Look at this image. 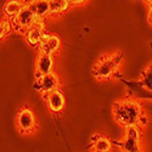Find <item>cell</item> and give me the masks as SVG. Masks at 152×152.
Wrapping results in <instances>:
<instances>
[{
    "label": "cell",
    "mask_w": 152,
    "mask_h": 152,
    "mask_svg": "<svg viewBox=\"0 0 152 152\" xmlns=\"http://www.w3.org/2000/svg\"><path fill=\"white\" fill-rule=\"evenodd\" d=\"M45 35V24H44V18H37V21L29 26L26 32H24V38L26 42L33 46L38 48L39 44L42 43L43 38Z\"/></svg>",
    "instance_id": "6"
},
{
    "label": "cell",
    "mask_w": 152,
    "mask_h": 152,
    "mask_svg": "<svg viewBox=\"0 0 152 152\" xmlns=\"http://www.w3.org/2000/svg\"><path fill=\"white\" fill-rule=\"evenodd\" d=\"M37 18H38V16L34 12V10L28 4H26L23 1V7L18 12V15L14 20H11L14 31L24 33L26 29L37 21Z\"/></svg>",
    "instance_id": "4"
},
{
    "label": "cell",
    "mask_w": 152,
    "mask_h": 152,
    "mask_svg": "<svg viewBox=\"0 0 152 152\" xmlns=\"http://www.w3.org/2000/svg\"><path fill=\"white\" fill-rule=\"evenodd\" d=\"M45 100H46L49 110L53 113H60L65 108V104H66L65 95H63V93L60 89H55L54 91L46 94Z\"/></svg>",
    "instance_id": "10"
},
{
    "label": "cell",
    "mask_w": 152,
    "mask_h": 152,
    "mask_svg": "<svg viewBox=\"0 0 152 152\" xmlns=\"http://www.w3.org/2000/svg\"><path fill=\"white\" fill-rule=\"evenodd\" d=\"M37 14L38 18H45L50 16V0H23Z\"/></svg>",
    "instance_id": "11"
},
{
    "label": "cell",
    "mask_w": 152,
    "mask_h": 152,
    "mask_svg": "<svg viewBox=\"0 0 152 152\" xmlns=\"http://www.w3.org/2000/svg\"><path fill=\"white\" fill-rule=\"evenodd\" d=\"M142 1H144L146 5H148V6H152V0H142Z\"/></svg>",
    "instance_id": "19"
},
{
    "label": "cell",
    "mask_w": 152,
    "mask_h": 152,
    "mask_svg": "<svg viewBox=\"0 0 152 152\" xmlns=\"http://www.w3.org/2000/svg\"><path fill=\"white\" fill-rule=\"evenodd\" d=\"M91 142L94 145V150H97L101 152H110L112 148V142L107 137L101 135H94V137L91 139Z\"/></svg>",
    "instance_id": "14"
},
{
    "label": "cell",
    "mask_w": 152,
    "mask_h": 152,
    "mask_svg": "<svg viewBox=\"0 0 152 152\" xmlns=\"http://www.w3.org/2000/svg\"><path fill=\"white\" fill-rule=\"evenodd\" d=\"M112 111L116 122L124 128L130 125H140V121L144 116L141 105L129 97L116 101Z\"/></svg>",
    "instance_id": "1"
},
{
    "label": "cell",
    "mask_w": 152,
    "mask_h": 152,
    "mask_svg": "<svg viewBox=\"0 0 152 152\" xmlns=\"http://www.w3.org/2000/svg\"><path fill=\"white\" fill-rule=\"evenodd\" d=\"M58 84H60L58 78L56 77V74L54 72H51V73L42 75L40 78L37 79L35 89L46 95L49 93L54 91L55 89H58Z\"/></svg>",
    "instance_id": "7"
},
{
    "label": "cell",
    "mask_w": 152,
    "mask_h": 152,
    "mask_svg": "<svg viewBox=\"0 0 152 152\" xmlns=\"http://www.w3.org/2000/svg\"><path fill=\"white\" fill-rule=\"evenodd\" d=\"M123 152H142L141 147V132L139 125H130L124 128V136L116 142Z\"/></svg>",
    "instance_id": "3"
},
{
    "label": "cell",
    "mask_w": 152,
    "mask_h": 152,
    "mask_svg": "<svg viewBox=\"0 0 152 152\" xmlns=\"http://www.w3.org/2000/svg\"><path fill=\"white\" fill-rule=\"evenodd\" d=\"M147 21L150 24H152V6H148V14H147Z\"/></svg>",
    "instance_id": "18"
},
{
    "label": "cell",
    "mask_w": 152,
    "mask_h": 152,
    "mask_svg": "<svg viewBox=\"0 0 152 152\" xmlns=\"http://www.w3.org/2000/svg\"><path fill=\"white\" fill-rule=\"evenodd\" d=\"M93 152H101V151H97V150H94Z\"/></svg>",
    "instance_id": "20"
},
{
    "label": "cell",
    "mask_w": 152,
    "mask_h": 152,
    "mask_svg": "<svg viewBox=\"0 0 152 152\" xmlns=\"http://www.w3.org/2000/svg\"><path fill=\"white\" fill-rule=\"evenodd\" d=\"M61 48V39L55 34H48L45 33L42 43L38 46L39 53L48 54V55H54L56 54Z\"/></svg>",
    "instance_id": "9"
},
{
    "label": "cell",
    "mask_w": 152,
    "mask_h": 152,
    "mask_svg": "<svg viewBox=\"0 0 152 152\" xmlns=\"http://www.w3.org/2000/svg\"><path fill=\"white\" fill-rule=\"evenodd\" d=\"M141 84L148 93H152V65H150L141 74Z\"/></svg>",
    "instance_id": "15"
},
{
    "label": "cell",
    "mask_w": 152,
    "mask_h": 152,
    "mask_svg": "<svg viewBox=\"0 0 152 152\" xmlns=\"http://www.w3.org/2000/svg\"><path fill=\"white\" fill-rule=\"evenodd\" d=\"M123 61V53L117 51L115 54L102 56L97 60L93 67V74L97 80H108L113 77Z\"/></svg>",
    "instance_id": "2"
},
{
    "label": "cell",
    "mask_w": 152,
    "mask_h": 152,
    "mask_svg": "<svg viewBox=\"0 0 152 152\" xmlns=\"http://www.w3.org/2000/svg\"><path fill=\"white\" fill-rule=\"evenodd\" d=\"M54 68V57L53 55H48L39 53L35 61V78H40L42 75L51 73Z\"/></svg>",
    "instance_id": "8"
},
{
    "label": "cell",
    "mask_w": 152,
    "mask_h": 152,
    "mask_svg": "<svg viewBox=\"0 0 152 152\" xmlns=\"http://www.w3.org/2000/svg\"><path fill=\"white\" fill-rule=\"evenodd\" d=\"M16 125L21 134H29L37 126L35 115L29 107H22L16 115Z\"/></svg>",
    "instance_id": "5"
},
{
    "label": "cell",
    "mask_w": 152,
    "mask_h": 152,
    "mask_svg": "<svg viewBox=\"0 0 152 152\" xmlns=\"http://www.w3.org/2000/svg\"><path fill=\"white\" fill-rule=\"evenodd\" d=\"M0 29H1V33H0V37H1V39H4V38H6L10 32L14 29V27H12V22L11 20L4 17L1 20V23H0Z\"/></svg>",
    "instance_id": "16"
},
{
    "label": "cell",
    "mask_w": 152,
    "mask_h": 152,
    "mask_svg": "<svg viewBox=\"0 0 152 152\" xmlns=\"http://www.w3.org/2000/svg\"><path fill=\"white\" fill-rule=\"evenodd\" d=\"M69 0H50V16H61L69 9Z\"/></svg>",
    "instance_id": "13"
},
{
    "label": "cell",
    "mask_w": 152,
    "mask_h": 152,
    "mask_svg": "<svg viewBox=\"0 0 152 152\" xmlns=\"http://www.w3.org/2000/svg\"><path fill=\"white\" fill-rule=\"evenodd\" d=\"M22 7H23V0H7L3 7L4 17L9 20H14L18 15V12L21 11Z\"/></svg>",
    "instance_id": "12"
},
{
    "label": "cell",
    "mask_w": 152,
    "mask_h": 152,
    "mask_svg": "<svg viewBox=\"0 0 152 152\" xmlns=\"http://www.w3.org/2000/svg\"><path fill=\"white\" fill-rule=\"evenodd\" d=\"M71 1V4L72 5H74V6H79V5H83V4H85L88 0H69Z\"/></svg>",
    "instance_id": "17"
}]
</instances>
